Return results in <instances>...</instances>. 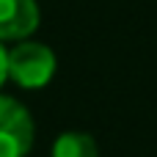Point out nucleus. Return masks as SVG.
I'll use <instances>...</instances> for the list:
<instances>
[{
	"instance_id": "7ed1b4c3",
	"label": "nucleus",
	"mask_w": 157,
	"mask_h": 157,
	"mask_svg": "<svg viewBox=\"0 0 157 157\" xmlns=\"http://www.w3.org/2000/svg\"><path fill=\"white\" fill-rule=\"evenodd\" d=\"M39 25L36 0H0V39H25Z\"/></svg>"
},
{
	"instance_id": "20e7f679",
	"label": "nucleus",
	"mask_w": 157,
	"mask_h": 157,
	"mask_svg": "<svg viewBox=\"0 0 157 157\" xmlns=\"http://www.w3.org/2000/svg\"><path fill=\"white\" fill-rule=\"evenodd\" d=\"M52 157H99V149L86 132H63L52 146Z\"/></svg>"
},
{
	"instance_id": "f257e3e1",
	"label": "nucleus",
	"mask_w": 157,
	"mask_h": 157,
	"mask_svg": "<svg viewBox=\"0 0 157 157\" xmlns=\"http://www.w3.org/2000/svg\"><path fill=\"white\" fill-rule=\"evenodd\" d=\"M55 75V55L47 44L22 41L8 52V77L22 88H41Z\"/></svg>"
},
{
	"instance_id": "f03ea898",
	"label": "nucleus",
	"mask_w": 157,
	"mask_h": 157,
	"mask_svg": "<svg viewBox=\"0 0 157 157\" xmlns=\"http://www.w3.org/2000/svg\"><path fill=\"white\" fill-rule=\"evenodd\" d=\"M33 146V121L25 105L0 97V157H25Z\"/></svg>"
},
{
	"instance_id": "39448f33",
	"label": "nucleus",
	"mask_w": 157,
	"mask_h": 157,
	"mask_svg": "<svg viewBox=\"0 0 157 157\" xmlns=\"http://www.w3.org/2000/svg\"><path fill=\"white\" fill-rule=\"evenodd\" d=\"M8 80V52L3 50V44H0V86Z\"/></svg>"
}]
</instances>
